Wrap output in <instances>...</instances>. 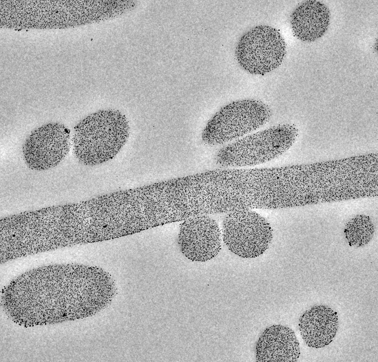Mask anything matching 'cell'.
<instances>
[{
	"label": "cell",
	"instance_id": "cell-9",
	"mask_svg": "<svg viewBox=\"0 0 378 362\" xmlns=\"http://www.w3.org/2000/svg\"><path fill=\"white\" fill-rule=\"evenodd\" d=\"M222 235L216 221L208 215L185 220L179 234L182 253L189 260L205 262L212 259L221 248Z\"/></svg>",
	"mask_w": 378,
	"mask_h": 362
},
{
	"label": "cell",
	"instance_id": "cell-6",
	"mask_svg": "<svg viewBox=\"0 0 378 362\" xmlns=\"http://www.w3.org/2000/svg\"><path fill=\"white\" fill-rule=\"evenodd\" d=\"M221 235L228 249L244 258H254L262 255L272 239L269 223L252 210L227 213L222 222Z\"/></svg>",
	"mask_w": 378,
	"mask_h": 362
},
{
	"label": "cell",
	"instance_id": "cell-12",
	"mask_svg": "<svg viewBox=\"0 0 378 362\" xmlns=\"http://www.w3.org/2000/svg\"><path fill=\"white\" fill-rule=\"evenodd\" d=\"M330 13L327 6L317 0H307L299 4L290 19L294 35L305 42H313L322 36L328 30Z\"/></svg>",
	"mask_w": 378,
	"mask_h": 362
},
{
	"label": "cell",
	"instance_id": "cell-2",
	"mask_svg": "<svg viewBox=\"0 0 378 362\" xmlns=\"http://www.w3.org/2000/svg\"><path fill=\"white\" fill-rule=\"evenodd\" d=\"M278 206L269 170L213 171L196 175L189 202L192 216L277 209Z\"/></svg>",
	"mask_w": 378,
	"mask_h": 362
},
{
	"label": "cell",
	"instance_id": "cell-5",
	"mask_svg": "<svg viewBox=\"0 0 378 362\" xmlns=\"http://www.w3.org/2000/svg\"><path fill=\"white\" fill-rule=\"evenodd\" d=\"M292 134L289 127L281 125L246 136L220 149L216 163L224 167H239L265 163L287 149Z\"/></svg>",
	"mask_w": 378,
	"mask_h": 362
},
{
	"label": "cell",
	"instance_id": "cell-8",
	"mask_svg": "<svg viewBox=\"0 0 378 362\" xmlns=\"http://www.w3.org/2000/svg\"><path fill=\"white\" fill-rule=\"evenodd\" d=\"M70 147L69 129L59 123H50L32 131L26 139L23 155L31 169L43 171L58 165Z\"/></svg>",
	"mask_w": 378,
	"mask_h": 362
},
{
	"label": "cell",
	"instance_id": "cell-11",
	"mask_svg": "<svg viewBox=\"0 0 378 362\" xmlns=\"http://www.w3.org/2000/svg\"><path fill=\"white\" fill-rule=\"evenodd\" d=\"M337 313L328 306H314L299 319V330L307 346L320 348L329 344L338 329Z\"/></svg>",
	"mask_w": 378,
	"mask_h": 362
},
{
	"label": "cell",
	"instance_id": "cell-3",
	"mask_svg": "<svg viewBox=\"0 0 378 362\" xmlns=\"http://www.w3.org/2000/svg\"><path fill=\"white\" fill-rule=\"evenodd\" d=\"M128 126L118 112L101 111L87 117L74 127L73 151L82 164L94 166L112 159L125 142Z\"/></svg>",
	"mask_w": 378,
	"mask_h": 362
},
{
	"label": "cell",
	"instance_id": "cell-1",
	"mask_svg": "<svg viewBox=\"0 0 378 362\" xmlns=\"http://www.w3.org/2000/svg\"><path fill=\"white\" fill-rule=\"evenodd\" d=\"M40 268L56 294L26 273L14 279L3 300L7 314L17 323L30 326L94 315L116 295L113 279L99 268L79 264Z\"/></svg>",
	"mask_w": 378,
	"mask_h": 362
},
{
	"label": "cell",
	"instance_id": "cell-10",
	"mask_svg": "<svg viewBox=\"0 0 378 362\" xmlns=\"http://www.w3.org/2000/svg\"><path fill=\"white\" fill-rule=\"evenodd\" d=\"M300 354L299 343L295 332L282 325L266 328L255 346L257 362H294Z\"/></svg>",
	"mask_w": 378,
	"mask_h": 362
},
{
	"label": "cell",
	"instance_id": "cell-7",
	"mask_svg": "<svg viewBox=\"0 0 378 362\" xmlns=\"http://www.w3.org/2000/svg\"><path fill=\"white\" fill-rule=\"evenodd\" d=\"M286 54L284 40L275 28L259 25L246 31L235 49L241 67L254 75H264L277 68Z\"/></svg>",
	"mask_w": 378,
	"mask_h": 362
},
{
	"label": "cell",
	"instance_id": "cell-4",
	"mask_svg": "<svg viewBox=\"0 0 378 362\" xmlns=\"http://www.w3.org/2000/svg\"><path fill=\"white\" fill-rule=\"evenodd\" d=\"M270 116L269 108L260 101H233L221 108L209 120L202 132V140L209 145L232 142L262 126Z\"/></svg>",
	"mask_w": 378,
	"mask_h": 362
}]
</instances>
